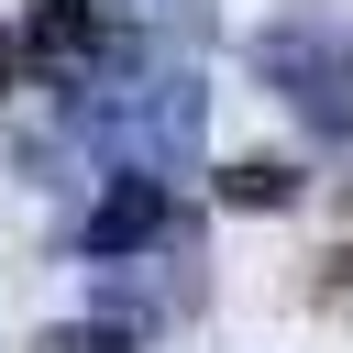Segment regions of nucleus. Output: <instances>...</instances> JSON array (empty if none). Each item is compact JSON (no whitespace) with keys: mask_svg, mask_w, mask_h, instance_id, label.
<instances>
[{"mask_svg":"<svg viewBox=\"0 0 353 353\" xmlns=\"http://www.w3.org/2000/svg\"><path fill=\"white\" fill-rule=\"evenodd\" d=\"M77 121L110 143V165L188 176V165H199V143H210V77H199L176 44H154V55H132V66H110V55H99V77L77 88Z\"/></svg>","mask_w":353,"mask_h":353,"instance_id":"obj_1","label":"nucleus"},{"mask_svg":"<svg viewBox=\"0 0 353 353\" xmlns=\"http://www.w3.org/2000/svg\"><path fill=\"white\" fill-rule=\"evenodd\" d=\"M254 77H265L298 121H320V132L353 121V33H342L320 0H287V11L254 33Z\"/></svg>","mask_w":353,"mask_h":353,"instance_id":"obj_2","label":"nucleus"},{"mask_svg":"<svg viewBox=\"0 0 353 353\" xmlns=\"http://www.w3.org/2000/svg\"><path fill=\"white\" fill-rule=\"evenodd\" d=\"M165 232H176V188H165V176H143V165H121V176L99 188V210H88V254H99V265L154 254Z\"/></svg>","mask_w":353,"mask_h":353,"instance_id":"obj_3","label":"nucleus"},{"mask_svg":"<svg viewBox=\"0 0 353 353\" xmlns=\"http://www.w3.org/2000/svg\"><path fill=\"white\" fill-rule=\"evenodd\" d=\"M22 55H33L55 88H88V77H99V55H110V11H99V0H33Z\"/></svg>","mask_w":353,"mask_h":353,"instance_id":"obj_4","label":"nucleus"},{"mask_svg":"<svg viewBox=\"0 0 353 353\" xmlns=\"http://www.w3.org/2000/svg\"><path fill=\"white\" fill-rule=\"evenodd\" d=\"M121 33H143V44H188V33H210V0H99Z\"/></svg>","mask_w":353,"mask_h":353,"instance_id":"obj_5","label":"nucleus"},{"mask_svg":"<svg viewBox=\"0 0 353 353\" xmlns=\"http://www.w3.org/2000/svg\"><path fill=\"white\" fill-rule=\"evenodd\" d=\"M221 199H232V210H298V165L243 154V165H221Z\"/></svg>","mask_w":353,"mask_h":353,"instance_id":"obj_6","label":"nucleus"},{"mask_svg":"<svg viewBox=\"0 0 353 353\" xmlns=\"http://www.w3.org/2000/svg\"><path fill=\"white\" fill-rule=\"evenodd\" d=\"M33 353H132V331H121V320H66V331H44Z\"/></svg>","mask_w":353,"mask_h":353,"instance_id":"obj_7","label":"nucleus"},{"mask_svg":"<svg viewBox=\"0 0 353 353\" xmlns=\"http://www.w3.org/2000/svg\"><path fill=\"white\" fill-rule=\"evenodd\" d=\"M22 66H33V55H22V33H0V88H22Z\"/></svg>","mask_w":353,"mask_h":353,"instance_id":"obj_8","label":"nucleus"},{"mask_svg":"<svg viewBox=\"0 0 353 353\" xmlns=\"http://www.w3.org/2000/svg\"><path fill=\"white\" fill-rule=\"evenodd\" d=\"M342 287H353V254H342Z\"/></svg>","mask_w":353,"mask_h":353,"instance_id":"obj_9","label":"nucleus"}]
</instances>
